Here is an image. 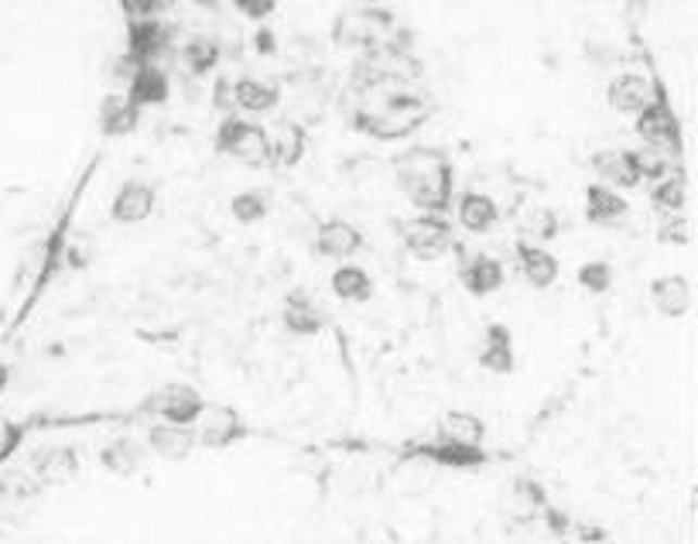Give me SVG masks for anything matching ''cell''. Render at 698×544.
I'll return each mask as SVG.
<instances>
[{
    "label": "cell",
    "instance_id": "41",
    "mask_svg": "<svg viewBox=\"0 0 698 544\" xmlns=\"http://www.w3.org/2000/svg\"><path fill=\"white\" fill-rule=\"evenodd\" d=\"M545 517L551 520V528H554L558 534H565V528H569V517H565L562 510H551V507H548V510H545Z\"/></svg>",
    "mask_w": 698,
    "mask_h": 544
},
{
    "label": "cell",
    "instance_id": "23",
    "mask_svg": "<svg viewBox=\"0 0 698 544\" xmlns=\"http://www.w3.org/2000/svg\"><path fill=\"white\" fill-rule=\"evenodd\" d=\"M329 288L346 305H363L374 298V277L366 274V268L353 264V260H339V268L329 277Z\"/></svg>",
    "mask_w": 698,
    "mask_h": 544
},
{
    "label": "cell",
    "instance_id": "8",
    "mask_svg": "<svg viewBox=\"0 0 698 544\" xmlns=\"http://www.w3.org/2000/svg\"><path fill=\"white\" fill-rule=\"evenodd\" d=\"M589 169L596 175V182L610 185V188H637L640 185V172H637V158L634 151L626 148H602L589 158Z\"/></svg>",
    "mask_w": 698,
    "mask_h": 544
},
{
    "label": "cell",
    "instance_id": "30",
    "mask_svg": "<svg viewBox=\"0 0 698 544\" xmlns=\"http://www.w3.org/2000/svg\"><path fill=\"white\" fill-rule=\"evenodd\" d=\"M267 134H271V158L274 161L295 164L301 158V151H306V137H301V131L295 124H282V127H274Z\"/></svg>",
    "mask_w": 698,
    "mask_h": 544
},
{
    "label": "cell",
    "instance_id": "37",
    "mask_svg": "<svg viewBox=\"0 0 698 544\" xmlns=\"http://www.w3.org/2000/svg\"><path fill=\"white\" fill-rule=\"evenodd\" d=\"M121 8L130 21H145V17H158L161 8H169V0H121Z\"/></svg>",
    "mask_w": 698,
    "mask_h": 544
},
{
    "label": "cell",
    "instance_id": "6",
    "mask_svg": "<svg viewBox=\"0 0 698 544\" xmlns=\"http://www.w3.org/2000/svg\"><path fill=\"white\" fill-rule=\"evenodd\" d=\"M192 432H196V445L202 448H226L244 435V418L233 408L205 405L192 421Z\"/></svg>",
    "mask_w": 698,
    "mask_h": 544
},
{
    "label": "cell",
    "instance_id": "15",
    "mask_svg": "<svg viewBox=\"0 0 698 544\" xmlns=\"http://www.w3.org/2000/svg\"><path fill=\"white\" fill-rule=\"evenodd\" d=\"M148 445H151L154 456L169 459V462H182V459L192 456L196 432H192V424L161 421V424H151V429H148Z\"/></svg>",
    "mask_w": 698,
    "mask_h": 544
},
{
    "label": "cell",
    "instance_id": "22",
    "mask_svg": "<svg viewBox=\"0 0 698 544\" xmlns=\"http://www.w3.org/2000/svg\"><path fill=\"white\" fill-rule=\"evenodd\" d=\"M141 124V107H137L127 92H110L100 103V131L107 137H127Z\"/></svg>",
    "mask_w": 698,
    "mask_h": 544
},
{
    "label": "cell",
    "instance_id": "7",
    "mask_svg": "<svg viewBox=\"0 0 698 544\" xmlns=\"http://www.w3.org/2000/svg\"><path fill=\"white\" fill-rule=\"evenodd\" d=\"M634 124H637V134L644 137V145H655V148H664V151L678 148L682 127H678V116H674V110L664 100H650L634 116Z\"/></svg>",
    "mask_w": 698,
    "mask_h": 544
},
{
    "label": "cell",
    "instance_id": "20",
    "mask_svg": "<svg viewBox=\"0 0 698 544\" xmlns=\"http://www.w3.org/2000/svg\"><path fill=\"white\" fill-rule=\"evenodd\" d=\"M151 408L161 415V421H172V424H192L199 418V411L205 408V400L192 391V387H185V384H172L161 391L154 400H151Z\"/></svg>",
    "mask_w": 698,
    "mask_h": 544
},
{
    "label": "cell",
    "instance_id": "29",
    "mask_svg": "<svg viewBox=\"0 0 698 544\" xmlns=\"http://www.w3.org/2000/svg\"><path fill=\"white\" fill-rule=\"evenodd\" d=\"M182 62L192 76H209L220 65V45L213 38H192L182 49Z\"/></svg>",
    "mask_w": 698,
    "mask_h": 544
},
{
    "label": "cell",
    "instance_id": "26",
    "mask_svg": "<svg viewBox=\"0 0 698 544\" xmlns=\"http://www.w3.org/2000/svg\"><path fill=\"white\" fill-rule=\"evenodd\" d=\"M277 100H282V92H277V86L264 83V79H237L233 83V107H237L240 113L247 116H264L277 107Z\"/></svg>",
    "mask_w": 698,
    "mask_h": 544
},
{
    "label": "cell",
    "instance_id": "14",
    "mask_svg": "<svg viewBox=\"0 0 698 544\" xmlns=\"http://www.w3.org/2000/svg\"><path fill=\"white\" fill-rule=\"evenodd\" d=\"M459 281H462V288L470 292L473 298H490V295H497L507 285V271H503V264H500L497 257L476 254L470 264H462Z\"/></svg>",
    "mask_w": 698,
    "mask_h": 544
},
{
    "label": "cell",
    "instance_id": "10",
    "mask_svg": "<svg viewBox=\"0 0 698 544\" xmlns=\"http://www.w3.org/2000/svg\"><path fill=\"white\" fill-rule=\"evenodd\" d=\"M151 212H154V188L148 182H141V178L124 182L121 188H116L113 202H110V217H113V223H121V226L145 223V220H151Z\"/></svg>",
    "mask_w": 698,
    "mask_h": 544
},
{
    "label": "cell",
    "instance_id": "12",
    "mask_svg": "<svg viewBox=\"0 0 698 544\" xmlns=\"http://www.w3.org/2000/svg\"><path fill=\"white\" fill-rule=\"evenodd\" d=\"M582 217L593 226H616L631 217V202L623 199L620 188H610L602 182H593L586 188V202H582Z\"/></svg>",
    "mask_w": 698,
    "mask_h": 544
},
{
    "label": "cell",
    "instance_id": "36",
    "mask_svg": "<svg viewBox=\"0 0 698 544\" xmlns=\"http://www.w3.org/2000/svg\"><path fill=\"white\" fill-rule=\"evenodd\" d=\"M527 233L534 236V244H548L551 236L558 233V217L551 209H538V212H531V220H527Z\"/></svg>",
    "mask_w": 698,
    "mask_h": 544
},
{
    "label": "cell",
    "instance_id": "44",
    "mask_svg": "<svg viewBox=\"0 0 698 544\" xmlns=\"http://www.w3.org/2000/svg\"><path fill=\"white\" fill-rule=\"evenodd\" d=\"M199 4H213V0H199Z\"/></svg>",
    "mask_w": 698,
    "mask_h": 544
},
{
    "label": "cell",
    "instance_id": "16",
    "mask_svg": "<svg viewBox=\"0 0 698 544\" xmlns=\"http://www.w3.org/2000/svg\"><path fill=\"white\" fill-rule=\"evenodd\" d=\"M411 456L428 459L435 466H449V469H479L486 462L483 445H465V442H449V438H438L432 445L411 448Z\"/></svg>",
    "mask_w": 698,
    "mask_h": 544
},
{
    "label": "cell",
    "instance_id": "34",
    "mask_svg": "<svg viewBox=\"0 0 698 544\" xmlns=\"http://www.w3.org/2000/svg\"><path fill=\"white\" fill-rule=\"evenodd\" d=\"M41 477L52 480V483L76 477V456L68 453V448H52V453H45L41 456Z\"/></svg>",
    "mask_w": 698,
    "mask_h": 544
},
{
    "label": "cell",
    "instance_id": "40",
    "mask_svg": "<svg viewBox=\"0 0 698 544\" xmlns=\"http://www.w3.org/2000/svg\"><path fill=\"white\" fill-rule=\"evenodd\" d=\"M11 442H14V429H11V424H8L4 418H0V459H4V456H8V448H11Z\"/></svg>",
    "mask_w": 698,
    "mask_h": 544
},
{
    "label": "cell",
    "instance_id": "28",
    "mask_svg": "<svg viewBox=\"0 0 698 544\" xmlns=\"http://www.w3.org/2000/svg\"><path fill=\"white\" fill-rule=\"evenodd\" d=\"M655 188H650V202H655V209H661V212H682L685 209V202H688V182L685 178H678V175H664V178H658V182H650Z\"/></svg>",
    "mask_w": 698,
    "mask_h": 544
},
{
    "label": "cell",
    "instance_id": "1",
    "mask_svg": "<svg viewBox=\"0 0 698 544\" xmlns=\"http://www.w3.org/2000/svg\"><path fill=\"white\" fill-rule=\"evenodd\" d=\"M394 169H398V182L411 206L446 217V209L452 206V161L446 151L411 148L394 161Z\"/></svg>",
    "mask_w": 698,
    "mask_h": 544
},
{
    "label": "cell",
    "instance_id": "19",
    "mask_svg": "<svg viewBox=\"0 0 698 544\" xmlns=\"http://www.w3.org/2000/svg\"><path fill=\"white\" fill-rule=\"evenodd\" d=\"M650 298H655V309L664 319H685L691 312L695 292H691V281L688 277L664 274V277L655 281V285H650Z\"/></svg>",
    "mask_w": 698,
    "mask_h": 544
},
{
    "label": "cell",
    "instance_id": "3",
    "mask_svg": "<svg viewBox=\"0 0 698 544\" xmlns=\"http://www.w3.org/2000/svg\"><path fill=\"white\" fill-rule=\"evenodd\" d=\"M425 103L414 97H390L381 110H370L363 116H357V127L366 131L370 137L377 140H398L404 134H411L417 124L425 121Z\"/></svg>",
    "mask_w": 698,
    "mask_h": 544
},
{
    "label": "cell",
    "instance_id": "13",
    "mask_svg": "<svg viewBox=\"0 0 698 544\" xmlns=\"http://www.w3.org/2000/svg\"><path fill=\"white\" fill-rule=\"evenodd\" d=\"M172 41V32L161 25L158 17H145V21H130L127 28V49H130V59L137 65H151L165 55Z\"/></svg>",
    "mask_w": 698,
    "mask_h": 544
},
{
    "label": "cell",
    "instance_id": "42",
    "mask_svg": "<svg viewBox=\"0 0 698 544\" xmlns=\"http://www.w3.org/2000/svg\"><path fill=\"white\" fill-rule=\"evenodd\" d=\"M8 381H11V370H8V363H4V360H0V394L8 391Z\"/></svg>",
    "mask_w": 698,
    "mask_h": 544
},
{
    "label": "cell",
    "instance_id": "17",
    "mask_svg": "<svg viewBox=\"0 0 698 544\" xmlns=\"http://www.w3.org/2000/svg\"><path fill=\"white\" fill-rule=\"evenodd\" d=\"M456 223L465 233L483 236L500 223V206L494 202V196H486V193H462L456 199Z\"/></svg>",
    "mask_w": 698,
    "mask_h": 544
},
{
    "label": "cell",
    "instance_id": "32",
    "mask_svg": "<svg viewBox=\"0 0 698 544\" xmlns=\"http://www.w3.org/2000/svg\"><path fill=\"white\" fill-rule=\"evenodd\" d=\"M229 217L237 223H261L267 217V199L261 193H237L229 199Z\"/></svg>",
    "mask_w": 698,
    "mask_h": 544
},
{
    "label": "cell",
    "instance_id": "33",
    "mask_svg": "<svg viewBox=\"0 0 698 544\" xmlns=\"http://www.w3.org/2000/svg\"><path fill=\"white\" fill-rule=\"evenodd\" d=\"M575 277L589 295H607L613 288V268L607 264V260H586Z\"/></svg>",
    "mask_w": 698,
    "mask_h": 544
},
{
    "label": "cell",
    "instance_id": "21",
    "mask_svg": "<svg viewBox=\"0 0 698 544\" xmlns=\"http://www.w3.org/2000/svg\"><path fill=\"white\" fill-rule=\"evenodd\" d=\"M479 367L486 373H494V376H507V373H514L518 367V357H514V336H510V329L494 322L490 329H486V343L479 349Z\"/></svg>",
    "mask_w": 698,
    "mask_h": 544
},
{
    "label": "cell",
    "instance_id": "39",
    "mask_svg": "<svg viewBox=\"0 0 698 544\" xmlns=\"http://www.w3.org/2000/svg\"><path fill=\"white\" fill-rule=\"evenodd\" d=\"M658 236H661L664 244H678V247H685L691 233H688V223H685V220H674V226H661V230H658Z\"/></svg>",
    "mask_w": 698,
    "mask_h": 544
},
{
    "label": "cell",
    "instance_id": "4",
    "mask_svg": "<svg viewBox=\"0 0 698 544\" xmlns=\"http://www.w3.org/2000/svg\"><path fill=\"white\" fill-rule=\"evenodd\" d=\"M394 17L381 8H353L336 17L333 38L342 49H377V45L390 35Z\"/></svg>",
    "mask_w": 698,
    "mask_h": 544
},
{
    "label": "cell",
    "instance_id": "2",
    "mask_svg": "<svg viewBox=\"0 0 698 544\" xmlns=\"http://www.w3.org/2000/svg\"><path fill=\"white\" fill-rule=\"evenodd\" d=\"M216 148L226 158L240 161V164H250V169H258V164L271 161V134L258 121H250V116L233 113V116H226V121L220 124V131H216Z\"/></svg>",
    "mask_w": 698,
    "mask_h": 544
},
{
    "label": "cell",
    "instance_id": "9",
    "mask_svg": "<svg viewBox=\"0 0 698 544\" xmlns=\"http://www.w3.org/2000/svg\"><path fill=\"white\" fill-rule=\"evenodd\" d=\"M650 100H658V89L640 73H620L607 86V103L620 116H637Z\"/></svg>",
    "mask_w": 698,
    "mask_h": 544
},
{
    "label": "cell",
    "instance_id": "11",
    "mask_svg": "<svg viewBox=\"0 0 698 544\" xmlns=\"http://www.w3.org/2000/svg\"><path fill=\"white\" fill-rule=\"evenodd\" d=\"M363 250V233L349 220H325L315 230V254L333 260H353Z\"/></svg>",
    "mask_w": 698,
    "mask_h": 544
},
{
    "label": "cell",
    "instance_id": "25",
    "mask_svg": "<svg viewBox=\"0 0 698 544\" xmlns=\"http://www.w3.org/2000/svg\"><path fill=\"white\" fill-rule=\"evenodd\" d=\"M169 92H172V86H169V76L161 73V69L151 62V65H137L134 69V76H130V83H127V97L137 103V107H161L169 100Z\"/></svg>",
    "mask_w": 698,
    "mask_h": 544
},
{
    "label": "cell",
    "instance_id": "27",
    "mask_svg": "<svg viewBox=\"0 0 698 544\" xmlns=\"http://www.w3.org/2000/svg\"><path fill=\"white\" fill-rule=\"evenodd\" d=\"M438 435L449 442H465V445H483L486 424L473 411H446L438 418Z\"/></svg>",
    "mask_w": 698,
    "mask_h": 544
},
{
    "label": "cell",
    "instance_id": "43",
    "mask_svg": "<svg viewBox=\"0 0 698 544\" xmlns=\"http://www.w3.org/2000/svg\"><path fill=\"white\" fill-rule=\"evenodd\" d=\"M578 537H586V541H602V537H607V531H596V528H586V531H578Z\"/></svg>",
    "mask_w": 698,
    "mask_h": 544
},
{
    "label": "cell",
    "instance_id": "35",
    "mask_svg": "<svg viewBox=\"0 0 698 544\" xmlns=\"http://www.w3.org/2000/svg\"><path fill=\"white\" fill-rule=\"evenodd\" d=\"M141 466V448H134L130 442H121L113 445L107 453V469H116V472H130Z\"/></svg>",
    "mask_w": 698,
    "mask_h": 544
},
{
    "label": "cell",
    "instance_id": "38",
    "mask_svg": "<svg viewBox=\"0 0 698 544\" xmlns=\"http://www.w3.org/2000/svg\"><path fill=\"white\" fill-rule=\"evenodd\" d=\"M233 8H237L247 21H267L277 11V0H233Z\"/></svg>",
    "mask_w": 698,
    "mask_h": 544
},
{
    "label": "cell",
    "instance_id": "5",
    "mask_svg": "<svg viewBox=\"0 0 698 544\" xmlns=\"http://www.w3.org/2000/svg\"><path fill=\"white\" fill-rule=\"evenodd\" d=\"M452 226L441 212H422L404 226V247L417 260H441L452 250Z\"/></svg>",
    "mask_w": 698,
    "mask_h": 544
},
{
    "label": "cell",
    "instance_id": "24",
    "mask_svg": "<svg viewBox=\"0 0 698 544\" xmlns=\"http://www.w3.org/2000/svg\"><path fill=\"white\" fill-rule=\"evenodd\" d=\"M282 322L291 336H315L325 329V312L312 301L309 292H291L288 301H285V312H282Z\"/></svg>",
    "mask_w": 698,
    "mask_h": 544
},
{
    "label": "cell",
    "instance_id": "18",
    "mask_svg": "<svg viewBox=\"0 0 698 544\" xmlns=\"http://www.w3.org/2000/svg\"><path fill=\"white\" fill-rule=\"evenodd\" d=\"M518 268H521V274H524L527 285L538 288V292L551 288L554 281H558V274H562V264H558V257H554L551 250L538 247V244H531V240H521V244H518Z\"/></svg>",
    "mask_w": 698,
    "mask_h": 544
},
{
    "label": "cell",
    "instance_id": "31",
    "mask_svg": "<svg viewBox=\"0 0 698 544\" xmlns=\"http://www.w3.org/2000/svg\"><path fill=\"white\" fill-rule=\"evenodd\" d=\"M637 158V172H640V182H658L664 175H671V154L664 148H655L647 145L640 151H634Z\"/></svg>",
    "mask_w": 698,
    "mask_h": 544
}]
</instances>
